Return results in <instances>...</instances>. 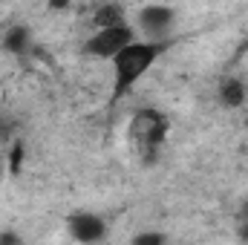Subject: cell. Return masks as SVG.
<instances>
[{"mask_svg":"<svg viewBox=\"0 0 248 245\" xmlns=\"http://www.w3.org/2000/svg\"><path fill=\"white\" fill-rule=\"evenodd\" d=\"M165 44H147V41H136L124 49L122 55L113 58V98H122L124 92H130L153 63L159 61V55L165 52Z\"/></svg>","mask_w":248,"mask_h":245,"instance_id":"cell-2","label":"cell"},{"mask_svg":"<svg viewBox=\"0 0 248 245\" xmlns=\"http://www.w3.org/2000/svg\"><path fill=\"white\" fill-rule=\"evenodd\" d=\"M32 44H35V35H32V29L26 23H15L3 35V49L9 55H26L32 49Z\"/></svg>","mask_w":248,"mask_h":245,"instance_id":"cell-7","label":"cell"},{"mask_svg":"<svg viewBox=\"0 0 248 245\" xmlns=\"http://www.w3.org/2000/svg\"><path fill=\"white\" fill-rule=\"evenodd\" d=\"M66 231L78 245H98L107 237V219L93 211H75L66 219Z\"/></svg>","mask_w":248,"mask_h":245,"instance_id":"cell-5","label":"cell"},{"mask_svg":"<svg viewBox=\"0 0 248 245\" xmlns=\"http://www.w3.org/2000/svg\"><path fill=\"white\" fill-rule=\"evenodd\" d=\"M130 245H168V234H162V231H139Z\"/></svg>","mask_w":248,"mask_h":245,"instance_id":"cell-10","label":"cell"},{"mask_svg":"<svg viewBox=\"0 0 248 245\" xmlns=\"http://www.w3.org/2000/svg\"><path fill=\"white\" fill-rule=\"evenodd\" d=\"M170 133V119L156 110V107H141L133 113V122H130V141L133 147L139 150V159L141 165L153 168L159 165V156H162V147H165V138Z\"/></svg>","mask_w":248,"mask_h":245,"instance_id":"cell-1","label":"cell"},{"mask_svg":"<svg viewBox=\"0 0 248 245\" xmlns=\"http://www.w3.org/2000/svg\"><path fill=\"white\" fill-rule=\"evenodd\" d=\"M0 245H23V240H20V234L17 231H0Z\"/></svg>","mask_w":248,"mask_h":245,"instance_id":"cell-11","label":"cell"},{"mask_svg":"<svg viewBox=\"0 0 248 245\" xmlns=\"http://www.w3.org/2000/svg\"><path fill=\"white\" fill-rule=\"evenodd\" d=\"M217 101H219L225 110H240L248 101V84L240 75H225V78L217 84Z\"/></svg>","mask_w":248,"mask_h":245,"instance_id":"cell-6","label":"cell"},{"mask_svg":"<svg viewBox=\"0 0 248 245\" xmlns=\"http://www.w3.org/2000/svg\"><path fill=\"white\" fill-rule=\"evenodd\" d=\"M176 20H179V12L173 6L150 3V6H141L136 15V32L147 44H165L168 46V41L176 32Z\"/></svg>","mask_w":248,"mask_h":245,"instance_id":"cell-3","label":"cell"},{"mask_svg":"<svg viewBox=\"0 0 248 245\" xmlns=\"http://www.w3.org/2000/svg\"><path fill=\"white\" fill-rule=\"evenodd\" d=\"M234 228H237V240L243 245H248V199L237 208V216H234Z\"/></svg>","mask_w":248,"mask_h":245,"instance_id":"cell-9","label":"cell"},{"mask_svg":"<svg viewBox=\"0 0 248 245\" xmlns=\"http://www.w3.org/2000/svg\"><path fill=\"white\" fill-rule=\"evenodd\" d=\"M136 26L122 23V26H110V29H95L87 41H84V55L98 58V61H113L116 55H122L130 44H136Z\"/></svg>","mask_w":248,"mask_h":245,"instance_id":"cell-4","label":"cell"},{"mask_svg":"<svg viewBox=\"0 0 248 245\" xmlns=\"http://www.w3.org/2000/svg\"><path fill=\"white\" fill-rule=\"evenodd\" d=\"M122 23H127V12L119 3H101L95 9V15H93L95 29H110V26H122Z\"/></svg>","mask_w":248,"mask_h":245,"instance_id":"cell-8","label":"cell"}]
</instances>
